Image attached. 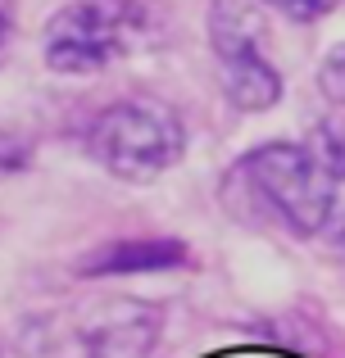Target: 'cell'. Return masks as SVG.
<instances>
[{
    "mask_svg": "<svg viewBox=\"0 0 345 358\" xmlns=\"http://www.w3.org/2000/svg\"><path fill=\"white\" fill-rule=\"evenodd\" d=\"M223 200L237 213H264L291 236H323L337 218V182L309 159L304 141H264L232 164Z\"/></svg>",
    "mask_w": 345,
    "mask_h": 358,
    "instance_id": "obj_1",
    "label": "cell"
},
{
    "mask_svg": "<svg viewBox=\"0 0 345 358\" xmlns=\"http://www.w3.org/2000/svg\"><path fill=\"white\" fill-rule=\"evenodd\" d=\"M87 155L118 182L146 186L182 164L186 127L173 105L155 96H127L105 105L87 127Z\"/></svg>",
    "mask_w": 345,
    "mask_h": 358,
    "instance_id": "obj_2",
    "label": "cell"
},
{
    "mask_svg": "<svg viewBox=\"0 0 345 358\" xmlns=\"http://www.w3.org/2000/svg\"><path fill=\"white\" fill-rule=\"evenodd\" d=\"M146 32L141 0H69L41 32V59L59 78H91L109 69Z\"/></svg>",
    "mask_w": 345,
    "mask_h": 358,
    "instance_id": "obj_3",
    "label": "cell"
},
{
    "mask_svg": "<svg viewBox=\"0 0 345 358\" xmlns=\"http://www.w3.org/2000/svg\"><path fill=\"white\" fill-rule=\"evenodd\" d=\"M155 345H160V313L141 304H118L82 331L87 358H150Z\"/></svg>",
    "mask_w": 345,
    "mask_h": 358,
    "instance_id": "obj_4",
    "label": "cell"
},
{
    "mask_svg": "<svg viewBox=\"0 0 345 358\" xmlns=\"http://www.w3.org/2000/svg\"><path fill=\"white\" fill-rule=\"evenodd\" d=\"M191 263V250L182 241L155 236V241H114L91 250L78 263L82 277H127V272H173Z\"/></svg>",
    "mask_w": 345,
    "mask_h": 358,
    "instance_id": "obj_5",
    "label": "cell"
},
{
    "mask_svg": "<svg viewBox=\"0 0 345 358\" xmlns=\"http://www.w3.org/2000/svg\"><path fill=\"white\" fill-rule=\"evenodd\" d=\"M218 87L241 114H268V109L282 105V73L268 59V50L218 59Z\"/></svg>",
    "mask_w": 345,
    "mask_h": 358,
    "instance_id": "obj_6",
    "label": "cell"
},
{
    "mask_svg": "<svg viewBox=\"0 0 345 358\" xmlns=\"http://www.w3.org/2000/svg\"><path fill=\"white\" fill-rule=\"evenodd\" d=\"M204 32H209L213 59H232V55L264 50V36H268L264 5H259V0H209Z\"/></svg>",
    "mask_w": 345,
    "mask_h": 358,
    "instance_id": "obj_7",
    "label": "cell"
},
{
    "mask_svg": "<svg viewBox=\"0 0 345 358\" xmlns=\"http://www.w3.org/2000/svg\"><path fill=\"white\" fill-rule=\"evenodd\" d=\"M304 150H309V159L337 186L345 182V114H341V109H332V114H323V118L309 122V131H304Z\"/></svg>",
    "mask_w": 345,
    "mask_h": 358,
    "instance_id": "obj_8",
    "label": "cell"
},
{
    "mask_svg": "<svg viewBox=\"0 0 345 358\" xmlns=\"http://www.w3.org/2000/svg\"><path fill=\"white\" fill-rule=\"evenodd\" d=\"M318 91L332 100L337 109H345V41H337L328 55L318 59Z\"/></svg>",
    "mask_w": 345,
    "mask_h": 358,
    "instance_id": "obj_9",
    "label": "cell"
},
{
    "mask_svg": "<svg viewBox=\"0 0 345 358\" xmlns=\"http://www.w3.org/2000/svg\"><path fill=\"white\" fill-rule=\"evenodd\" d=\"M259 5L282 14V18H291V23H318V18L337 14L341 0H259Z\"/></svg>",
    "mask_w": 345,
    "mask_h": 358,
    "instance_id": "obj_10",
    "label": "cell"
},
{
    "mask_svg": "<svg viewBox=\"0 0 345 358\" xmlns=\"http://www.w3.org/2000/svg\"><path fill=\"white\" fill-rule=\"evenodd\" d=\"M323 241H328V254H332V259H341V263H345V209H341L337 218L328 222V231H323Z\"/></svg>",
    "mask_w": 345,
    "mask_h": 358,
    "instance_id": "obj_11",
    "label": "cell"
}]
</instances>
